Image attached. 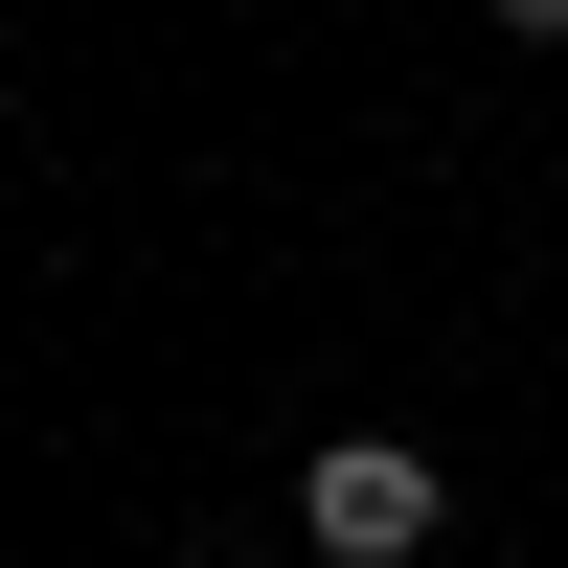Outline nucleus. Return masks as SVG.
Segmentation results:
<instances>
[{
    "label": "nucleus",
    "instance_id": "1",
    "mask_svg": "<svg viewBox=\"0 0 568 568\" xmlns=\"http://www.w3.org/2000/svg\"><path fill=\"white\" fill-rule=\"evenodd\" d=\"M296 524H318V568H409V546H433V455H409V433L296 455Z\"/></svg>",
    "mask_w": 568,
    "mask_h": 568
},
{
    "label": "nucleus",
    "instance_id": "2",
    "mask_svg": "<svg viewBox=\"0 0 568 568\" xmlns=\"http://www.w3.org/2000/svg\"><path fill=\"white\" fill-rule=\"evenodd\" d=\"M478 23H500V45H568V0H478Z\"/></svg>",
    "mask_w": 568,
    "mask_h": 568
}]
</instances>
